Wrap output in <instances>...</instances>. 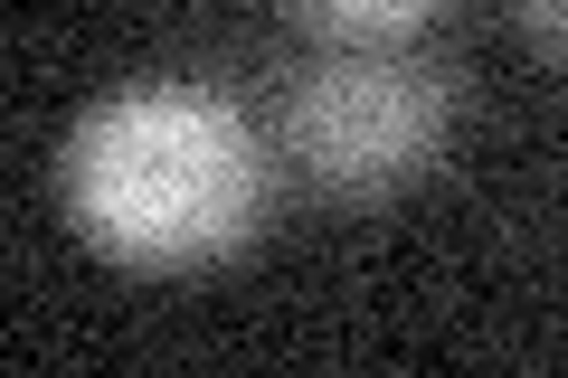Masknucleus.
<instances>
[{"mask_svg":"<svg viewBox=\"0 0 568 378\" xmlns=\"http://www.w3.org/2000/svg\"><path fill=\"white\" fill-rule=\"evenodd\" d=\"M521 29H530V48L568 76V0H521Z\"/></svg>","mask_w":568,"mask_h":378,"instance_id":"20e7f679","label":"nucleus"},{"mask_svg":"<svg viewBox=\"0 0 568 378\" xmlns=\"http://www.w3.org/2000/svg\"><path fill=\"white\" fill-rule=\"evenodd\" d=\"M275 152L256 114L200 76H152L85 104L58 142V208L85 256L123 275H190L265 227Z\"/></svg>","mask_w":568,"mask_h":378,"instance_id":"f257e3e1","label":"nucleus"},{"mask_svg":"<svg viewBox=\"0 0 568 378\" xmlns=\"http://www.w3.org/2000/svg\"><path fill=\"white\" fill-rule=\"evenodd\" d=\"M284 10L304 29H323V39H342V48H388V39H407L436 0H284Z\"/></svg>","mask_w":568,"mask_h":378,"instance_id":"7ed1b4c3","label":"nucleus"},{"mask_svg":"<svg viewBox=\"0 0 568 378\" xmlns=\"http://www.w3.org/2000/svg\"><path fill=\"white\" fill-rule=\"evenodd\" d=\"M455 133V95L426 58L398 48H332L284 85L275 142L323 200H398L417 190Z\"/></svg>","mask_w":568,"mask_h":378,"instance_id":"f03ea898","label":"nucleus"}]
</instances>
